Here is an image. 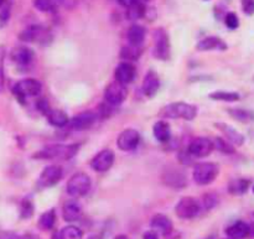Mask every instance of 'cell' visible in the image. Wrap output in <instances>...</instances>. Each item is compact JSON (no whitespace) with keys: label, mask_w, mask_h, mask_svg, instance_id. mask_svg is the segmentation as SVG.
Returning <instances> with one entry per match:
<instances>
[{"label":"cell","mask_w":254,"mask_h":239,"mask_svg":"<svg viewBox=\"0 0 254 239\" xmlns=\"http://www.w3.org/2000/svg\"><path fill=\"white\" fill-rule=\"evenodd\" d=\"M160 117L168 119H185L193 120L197 116V107L185 102H175L164 107L160 111Z\"/></svg>","instance_id":"1"},{"label":"cell","mask_w":254,"mask_h":239,"mask_svg":"<svg viewBox=\"0 0 254 239\" xmlns=\"http://www.w3.org/2000/svg\"><path fill=\"white\" fill-rule=\"evenodd\" d=\"M78 144H71V145H50L42 149L34 158L45 159V160H69L73 158L78 151Z\"/></svg>","instance_id":"2"},{"label":"cell","mask_w":254,"mask_h":239,"mask_svg":"<svg viewBox=\"0 0 254 239\" xmlns=\"http://www.w3.org/2000/svg\"><path fill=\"white\" fill-rule=\"evenodd\" d=\"M220 173V168L215 163H201L193 168L192 176L196 183L201 186L213 182Z\"/></svg>","instance_id":"3"},{"label":"cell","mask_w":254,"mask_h":239,"mask_svg":"<svg viewBox=\"0 0 254 239\" xmlns=\"http://www.w3.org/2000/svg\"><path fill=\"white\" fill-rule=\"evenodd\" d=\"M91 185L92 181L87 174L77 173L67 182L66 191L69 196H72L74 198H78L88 193Z\"/></svg>","instance_id":"4"},{"label":"cell","mask_w":254,"mask_h":239,"mask_svg":"<svg viewBox=\"0 0 254 239\" xmlns=\"http://www.w3.org/2000/svg\"><path fill=\"white\" fill-rule=\"evenodd\" d=\"M154 56L161 61H168L171 57L170 39L163 27H159L154 31Z\"/></svg>","instance_id":"5"},{"label":"cell","mask_w":254,"mask_h":239,"mask_svg":"<svg viewBox=\"0 0 254 239\" xmlns=\"http://www.w3.org/2000/svg\"><path fill=\"white\" fill-rule=\"evenodd\" d=\"M20 40L25 42H35V44L46 45L52 40V35L49 29L41 25H31L26 27L20 34Z\"/></svg>","instance_id":"6"},{"label":"cell","mask_w":254,"mask_h":239,"mask_svg":"<svg viewBox=\"0 0 254 239\" xmlns=\"http://www.w3.org/2000/svg\"><path fill=\"white\" fill-rule=\"evenodd\" d=\"M42 84L37 79L25 78L17 82L12 88V92L16 96L17 99L24 101L27 97H36L41 93Z\"/></svg>","instance_id":"7"},{"label":"cell","mask_w":254,"mask_h":239,"mask_svg":"<svg viewBox=\"0 0 254 239\" xmlns=\"http://www.w3.org/2000/svg\"><path fill=\"white\" fill-rule=\"evenodd\" d=\"M200 202L193 197L181 198L175 207L176 215L181 220H191V218H195L200 213Z\"/></svg>","instance_id":"8"},{"label":"cell","mask_w":254,"mask_h":239,"mask_svg":"<svg viewBox=\"0 0 254 239\" xmlns=\"http://www.w3.org/2000/svg\"><path fill=\"white\" fill-rule=\"evenodd\" d=\"M127 96H128V91H127L126 86L118 83V82L111 83L104 91V99L112 107L121 106L127 99Z\"/></svg>","instance_id":"9"},{"label":"cell","mask_w":254,"mask_h":239,"mask_svg":"<svg viewBox=\"0 0 254 239\" xmlns=\"http://www.w3.org/2000/svg\"><path fill=\"white\" fill-rule=\"evenodd\" d=\"M213 143L208 138H195L189 144L188 153L191 158H206L213 151Z\"/></svg>","instance_id":"10"},{"label":"cell","mask_w":254,"mask_h":239,"mask_svg":"<svg viewBox=\"0 0 254 239\" xmlns=\"http://www.w3.org/2000/svg\"><path fill=\"white\" fill-rule=\"evenodd\" d=\"M62 176H64V170L61 166L57 165H50L46 166L44 170L41 171L39 178V185L41 187H52L56 183L61 181Z\"/></svg>","instance_id":"11"},{"label":"cell","mask_w":254,"mask_h":239,"mask_svg":"<svg viewBox=\"0 0 254 239\" xmlns=\"http://www.w3.org/2000/svg\"><path fill=\"white\" fill-rule=\"evenodd\" d=\"M116 155L111 149H104L101 150L91 161V168L96 173H106L113 166Z\"/></svg>","instance_id":"12"},{"label":"cell","mask_w":254,"mask_h":239,"mask_svg":"<svg viewBox=\"0 0 254 239\" xmlns=\"http://www.w3.org/2000/svg\"><path fill=\"white\" fill-rule=\"evenodd\" d=\"M140 143V134L135 129H126L119 134L117 145L122 151H131Z\"/></svg>","instance_id":"13"},{"label":"cell","mask_w":254,"mask_h":239,"mask_svg":"<svg viewBox=\"0 0 254 239\" xmlns=\"http://www.w3.org/2000/svg\"><path fill=\"white\" fill-rule=\"evenodd\" d=\"M97 120V114L94 112L87 111L74 116L71 120L68 121V125L72 130L82 131L89 129Z\"/></svg>","instance_id":"14"},{"label":"cell","mask_w":254,"mask_h":239,"mask_svg":"<svg viewBox=\"0 0 254 239\" xmlns=\"http://www.w3.org/2000/svg\"><path fill=\"white\" fill-rule=\"evenodd\" d=\"M114 76H116V82L123 84V86H127V84L134 81L136 76V69L129 62H122L116 68Z\"/></svg>","instance_id":"15"},{"label":"cell","mask_w":254,"mask_h":239,"mask_svg":"<svg viewBox=\"0 0 254 239\" xmlns=\"http://www.w3.org/2000/svg\"><path fill=\"white\" fill-rule=\"evenodd\" d=\"M159 87H160V79H159L158 73L155 71H153V69L146 72L145 77L143 79V86H141L143 93L146 97H149V98H151L159 91Z\"/></svg>","instance_id":"16"},{"label":"cell","mask_w":254,"mask_h":239,"mask_svg":"<svg viewBox=\"0 0 254 239\" xmlns=\"http://www.w3.org/2000/svg\"><path fill=\"white\" fill-rule=\"evenodd\" d=\"M215 126L226 136V138H227V140L230 141L231 144H233V145L241 146L245 144V136H243V134H241L240 131H238L237 129L233 128V126L228 125V124L226 123H220V121H218V123H215Z\"/></svg>","instance_id":"17"},{"label":"cell","mask_w":254,"mask_h":239,"mask_svg":"<svg viewBox=\"0 0 254 239\" xmlns=\"http://www.w3.org/2000/svg\"><path fill=\"white\" fill-rule=\"evenodd\" d=\"M196 49L198 51H226L227 44L217 36H208L201 40L197 46H196Z\"/></svg>","instance_id":"18"},{"label":"cell","mask_w":254,"mask_h":239,"mask_svg":"<svg viewBox=\"0 0 254 239\" xmlns=\"http://www.w3.org/2000/svg\"><path fill=\"white\" fill-rule=\"evenodd\" d=\"M34 57V51L26 46H17L11 52V60L19 66H29Z\"/></svg>","instance_id":"19"},{"label":"cell","mask_w":254,"mask_h":239,"mask_svg":"<svg viewBox=\"0 0 254 239\" xmlns=\"http://www.w3.org/2000/svg\"><path fill=\"white\" fill-rule=\"evenodd\" d=\"M151 228H153L154 232L160 233V235L168 236L173 232V222L169 217H166L165 215H155L151 218Z\"/></svg>","instance_id":"20"},{"label":"cell","mask_w":254,"mask_h":239,"mask_svg":"<svg viewBox=\"0 0 254 239\" xmlns=\"http://www.w3.org/2000/svg\"><path fill=\"white\" fill-rule=\"evenodd\" d=\"M163 179L164 182L173 188H184L186 186V183H188L185 175H184L181 171L175 170V169L166 171V173L164 174Z\"/></svg>","instance_id":"21"},{"label":"cell","mask_w":254,"mask_h":239,"mask_svg":"<svg viewBox=\"0 0 254 239\" xmlns=\"http://www.w3.org/2000/svg\"><path fill=\"white\" fill-rule=\"evenodd\" d=\"M62 215H64V220L66 222H74V221L78 220L82 215V207L79 202L74 200H69L64 202Z\"/></svg>","instance_id":"22"},{"label":"cell","mask_w":254,"mask_h":239,"mask_svg":"<svg viewBox=\"0 0 254 239\" xmlns=\"http://www.w3.org/2000/svg\"><path fill=\"white\" fill-rule=\"evenodd\" d=\"M226 233L230 239H246L250 237V225H247L243 221H238V222L230 226L226 230Z\"/></svg>","instance_id":"23"},{"label":"cell","mask_w":254,"mask_h":239,"mask_svg":"<svg viewBox=\"0 0 254 239\" xmlns=\"http://www.w3.org/2000/svg\"><path fill=\"white\" fill-rule=\"evenodd\" d=\"M145 29L141 25H133V26H130V29L128 30V34H127L129 45L140 47L143 45L144 40H145Z\"/></svg>","instance_id":"24"},{"label":"cell","mask_w":254,"mask_h":239,"mask_svg":"<svg viewBox=\"0 0 254 239\" xmlns=\"http://www.w3.org/2000/svg\"><path fill=\"white\" fill-rule=\"evenodd\" d=\"M153 134L155 139L160 143H168L171 138L170 125L165 120H159L154 124Z\"/></svg>","instance_id":"25"},{"label":"cell","mask_w":254,"mask_h":239,"mask_svg":"<svg viewBox=\"0 0 254 239\" xmlns=\"http://www.w3.org/2000/svg\"><path fill=\"white\" fill-rule=\"evenodd\" d=\"M46 118L51 125L57 126V128H64V126L68 125V117L64 112L60 111V109H51L49 113L46 114Z\"/></svg>","instance_id":"26"},{"label":"cell","mask_w":254,"mask_h":239,"mask_svg":"<svg viewBox=\"0 0 254 239\" xmlns=\"http://www.w3.org/2000/svg\"><path fill=\"white\" fill-rule=\"evenodd\" d=\"M250 180H246V179H235L228 185V191H230V193H232L235 196H242L247 192L248 188H250Z\"/></svg>","instance_id":"27"},{"label":"cell","mask_w":254,"mask_h":239,"mask_svg":"<svg viewBox=\"0 0 254 239\" xmlns=\"http://www.w3.org/2000/svg\"><path fill=\"white\" fill-rule=\"evenodd\" d=\"M146 11V5L145 2L138 1L135 4H133L131 6L127 7V17L131 21H135V20L141 19V17L145 16Z\"/></svg>","instance_id":"28"},{"label":"cell","mask_w":254,"mask_h":239,"mask_svg":"<svg viewBox=\"0 0 254 239\" xmlns=\"http://www.w3.org/2000/svg\"><path fill=\"white\" fill-rule=\"evenodd\" d=\"M210 98L213 101H220V102H238L241 99V96L236 92H225V91H216L210 94Z\"/></svg>","instance_id":"29"},{"label":"cell","mask_w":254,"mask_h":239,"mask_svg":"<svg viewBox=\"0 0 254 239\" xmlns=\"http://www.w3.org/2000/svg\"><path fill=\"white\" fill-rule=\"evenodd\" d=\"M55 222H56V212L55 210H49L41 215L39 220V226L41 230L50 231L54 228Z\"/></svg>","instance_id":"30"},{"label":"cell","mask_w":254,"mask_h":239,"mask_svg":"<svg viewBox=\"0 0 254 239\" xmlns=\"http://www.w3.org/2000/svg\"><path fill=\"white\" fill-rule=\"evenodd\" d=\"M228 114H230L232 118H235L236 120L243 121V123H247V121L254 120V114L252 112L246 111V109L236 108V109H228Z\"/></svg>","instance_id":"31"},{"label":"cell","mask_w":254,"mask_h":239,"mask_svg":"<svg viewBox=\"0 0 254 239\" xmlns=\"http://www.w3.org/2000/svg\"><path fill=\"white\" fill-rule=\"evenodd\" d=\"M59 237L60 239H82L83 233L76 226H67L59 232Z\"/></svg>","instance_id":"32"},{"label":"cell","mask_w":254,"mask_h":239,"mask_svg":"<svg viewBox=\"0 0 254 239\" xmlns=\"http://www.w3.org/2000/svg\"><path fill=\"white\" fill-rule=\"evenodd\" d=\"M143 54V49L136 46H131V45H128V46H124L121 51V57L126 60H130V61H135L140 57V55Z\"/></svg>","instance_id":"33"},{"label":"cell","mask_w":254,"mask_h":239,"mask_svg":"<svg viewBox=\"0 0 254 239\" xmlns=\"http://www.w3.org/2000/svg\"><path fill=\"white\" fill-rule=\"evenodd\" d=\"M61 0H34V6L36 7L39 11L42 12H50L54 11L57 6H59Z\"/></svg>","instance_id":"34"},{"label":"cell","mask_w":254,"mask_h":239,"mask_svg":"<svg viewBox=\"0 0 254 239\" xmlns=\"http://www.w3.org/2000/svg\"><path fill=\"white\" fill-rule=\"evenodd\" d=\"M212 143H213V148H216L218 151H221V153H223V154H235L236 153L235 146H232V144L228 143V141H226L225 139L216 138Z\"/></svg>","instance_id":"35"},{"label":"cell","mask_w":254,"mask_h":239,"mask_svg":"<svg viewBox=\"0 0 254 239\" xmlns=\"http://www.w3.org/2000/svg\"><path fill=\"white\" fill-rule=\"evenodd\" d=\"M21 217L22 218H31L32 215H34V205L30 200L25 198L24 201L21 202Z\"/></svg>","instance_id":"36"},{"label":"cell","mask_w":254,"mask_h":239,"mask_svg":"<svg viewBox=\"0 0 254 239\" xmlns=\"http://www.w3.org/2000/svg\"><path fill=\"white\" fill-rule=\"evenodd\" d=\"M10 10H11V2H10L9 0H6L5 4L0 7V25H1V26H4L7 22V20H9Z\"/></svg>","instance_id":"37"},{"label":"cell","mask_w":254,"mask_h":239,"mask_svg":"<svg viewBox=\"0 0 254 239\" xmlns=\"http://www.w3.org/2000/svg\"><path fill=\"white\" fill-rule=\"evenodd\" d=\"M225 24L230 30H236L240 26V19L235 12H227L225 16Z\"/></svg>","instance_id":"38"},{"label":"cell","mask_w":254,"mask_h":239,"mask_svg":"<svg viewBox=\"0 0 254 239\" xmlns=\"http://www.w3.org/2000/svg\"><path fill=\"white\" fill-rule=\"evenodd\" d=\"M217 203L218 200L215 195H205V197H203V206L206 207V210H211V208L216 207Z\"/></svg>","instance_id":"39"},{"label":"cell","mask_w":254,"mask_h":239,"mask_svg":"<svg viewBox=\"0 0 254 239\" xmlns=\"http://www.w3.org/2000/svg\"><path fill=\"white\" fill-rule=\"evenodd\" d=\"M242 9L248 16L254 15V0H242Z\"/></svg>","instance_id":"40"},{"label":"cell","mask_w":254,"mask_h":239,"mask_svg":"<svg viewBox=\"0 0 254 239\" xmlns=\"http://www.w3.org/2000/svg\"><path fill=\"white\" fill-rule=\"evenodd\" d=\"M36 107H37V109H39V111L41 112L42 114H45V116H46V114L49 113L50 111H51V108H50L49 102H47L46 99H40V101L36 103Z\"/></svg>","instance_id":"41"},{"label":"cell","mask_w":254,"mask_h":239,"mask_svg":"<svg viewBox=\"0 0 254 239\" xmlns=\"http://www.w3.org/2000/svg\"><path fill=\"white\" fill-rule=\"evenodd\" d=\"M4 56H0V92L4 88Z\"/></svg>","instance_id":"42"},{"label":"cell","mask_w":254,"mask_h":239,"mask_svg":"<svg viewBox=\"0 0 254 239\" xmlns=\"http://www.w3.org/2000/svg\"><path fill=\"white\" fill-rule=\"evenodd\" d=\"M138 1H140V0H118L119 4H121L122 6H124V7L131 6V5L135 4V2H138Z\"/></svg>","instance_id":"43"},{"label":"cell","mask_w":254,"mask_h":239,"mask_svg":"<svg viewBox=\"0 0 254 239\" xmlns=\"http://www.w3.org/2000/svg\"><path fill=\"white\" fill-rule=\"evenodd\" d=\"M0 239H19L16 235L11 232H2L0 233Z\"/></svg>","instance_id":"44"},{"label":"cell","mask_w":254,"mask_h":239,"mask_svg":"<svg viewBox=\"0 0 254 239\" xmlns=\"http://www.w3.org/2000/svg\"><path fill=\"white\" fill-rule=\"evenodd\" d=\"M143 239H159L158 233L154 232V231H149V232L144 233Z\"/></svg>","instance_id":"45"},{"label":"cell","mask_w":254,"mask_h":239,"mask_svg":"<svg viewBox=\"0 0 254 239\" xmlns=\"http://www.w3.org/2000/svg\"><path fill=\"white\" fill-rule=\"evenodd\" d=\"M21 239H40V238L36 237V236H34V235H25Z\"/></svg>","instance_id":"46"},{"label":"cell","mask_w":254,"mask_h":239,"mask_svg":"<svg viewBox=\"0 0 254 239\" xmlns=\"http://www.w3.org/2000/svg\"><path fill=\"white\" fill-rule=\"evenodd\" d=\"M114 239H129L128 237H127V236H124V235H121V236H117L116 238Z\"/></svg>","instance_id":"47"},{"label":"cell","mask_w":254,"mask_h":239,"mask_svg":"<svg viewBox=\"0 0 254 239\" xmlns=\"http://www.w3.org/2000/svg\"><path fill=\"white\" fill-rule=\"evenodd\" d=\"M52 239H60V237H59V233H55V235L52 236Z\"/></svg>","instance_id":"48"},{"label":"cell","mask_w":254,"mask_h":239,"mask_svg":"<svg viewBox=\"0 0 254 239\" xmlns=\"http://www.w3.org/2000/svg\"><path fill=\"white\" fill-rule=\"evenodd\" d=\"M87 239H101V238L97 237V236H91V237H88Z\"/></svg>","instance_id":"49"},{"label":"cell","mask_w":254,"mask_h":239,"mask_svg":"<svg viewBox=\"0 0 254 239\" xmlns=\"http://www.w3.org/2000/svg\"><path fill=\"white\" fill-rule=\"evenodd\" d=\"M5 1H6V0H0V7L5 4Z\"/></svg>","instance_id":"50"},{"label":"cell","mask_w":254,"mask_h":239,"mask_svg":"<svg viewBox=\"0 0 254 239\" xmlns=\"http://www.w3.org/2000/svg\"><path fill=\"white\" fill-rule=\"evenodd\" d=\"M253 192H254V186H253Z\"/></svg>","instance_id":"51"},{"label":"cell","mask_w":254,"mask_h":239,"mask_svg":"<svg viewBox=\"0 0 254 239\" xmlns=\"http://www.w3.org/2000/svg\"><path fill=\"white\" fill-rule=\"evenodd\" d=\"M227 239H230V238H227Z\"/></svg>","instance_id":"52"}]
</instances>
